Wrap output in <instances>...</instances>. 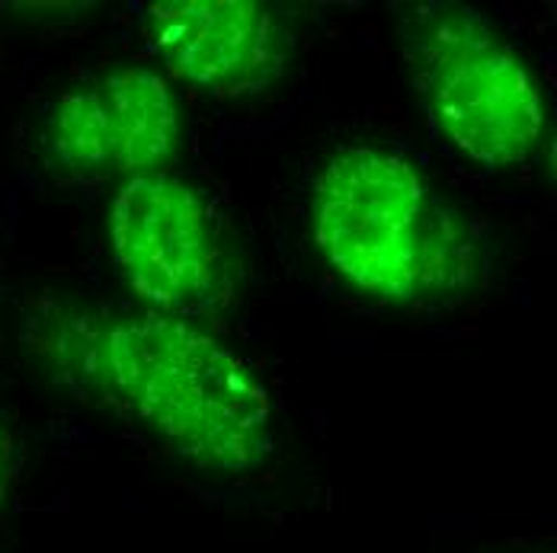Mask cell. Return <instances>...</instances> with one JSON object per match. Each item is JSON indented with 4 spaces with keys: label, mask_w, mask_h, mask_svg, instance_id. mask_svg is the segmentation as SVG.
<instances>
[{
    "label": "cell",
    "mask_w": 557,
    "mask_h": 553,
    "mask_svg": "<svg viewBox=\"0 0 557 553\" xmlns=\"http://www.w3.org/2000/svg\"><path fill=\"white\" fill-rule=\"evenodd\" d=\"M97 375L119 403L186 461L250 470L270 448V397L219 339L158 311L112 321L97 336Z\"/></svg>",
    "instance_id": "7a4b0ae2"
},
{
    "label": "cell",
    "mask_w": 557,
    "mask_h": 553,
    "mask_svg": "<svg viewBox=\"0 0 557 553\" xmlns=\"http://www.w3.org/2000/svg\"><path fill=\"white\" fill-rule=\"evenodd\" d=\"M0 483H3V448H0Z\"/></svg>",
    "instance_id": "52a82bcc"
},
{
    "label": "cell",
    "mask_w": 557,
    "mask_h": 553,
    "mask_svg": "<svg viewBox=\"0 0 557 553\" xmlns=\"http://www.w3.org/2000/svg\"><path fill=\"white\" fill-rule=\"evenodd\" d=\"M112 256L132 291L158 314L186 317L222 307L234 269L212 205L168 173L132 176L110 209Z\"/></svg>",
    "instance_id": "277c9868"
},
{
    "label": "cell",
    "mask_w": 557,
    "mask_h": 553,
    "mask_svg": "<svg viewBox=\"0 0 557 553\" xmlns=\"http://www.w3.org/2000/svg\"><path fill=\"white\" fill-rule=\"evenodd\" d=\"M404 58L440 135L484 166L525 164L545 141V100L500 29L461 3H423Z\"/></svg>",
    "instance_id": "3957f363"
},
{
    "label": "cell",
    "mask_w": 557,
    "mask_h": 553,
    "mask_svg": "<svg viewBox=\"0 0 557 553\" xmlns=\"http://www.w3.org/2000/svg\"><path fill=\"white\" fill-rule=\"evenodd\" d=\"M180 144V106L170 84L145 67H125L71 90L46 122V151L77 176H145Z\"/></svg>",
    "instance_id": "5b68a950"
},
{
    "label": "cell",
    "mask_w": 557,
    "mask_h": 553,
    "mask_svg": "<svg viewBox=\"0 0 557 553\" xmlns=\"http://www.w3.org/2000/svg\"><path fill=\"white\" fill-rule=\"evenodd\" d=\"M314 240L339 276L394 304H443L478 269L465 218L417 166L382 148H343L321 166Z\"/></svg>",
    "instance_id": "6da1fadb"
},
{
    "label": "cell",
    "mask_w": 557,
    "mask_h": 553,
    "mask_svg": "<svg viewBox=\"0 0 557 553\" xmlns=\"http://www.w3.org/2000/svg\"><path fill=\"white\" fill-rule=\"evenodd\" d=\"M141 23L170 74L219 97L260 93L285 64L288 36L257 0H164Z\"/></svg>",
    "instance_id": "8992f818"
}]
</instances>
